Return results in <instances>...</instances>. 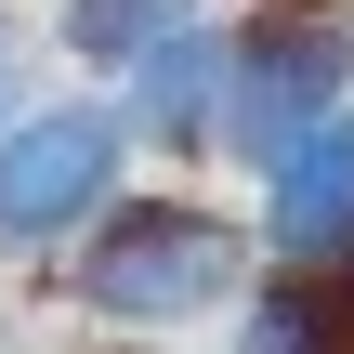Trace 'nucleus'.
I'll return each instance as SVG.
<instances>
[{"mask_svg":"<svg viewBox=\"0 0 354 354\" xmlns=\"http://www.w3.org/2000/svg\"><path fill=\"white\" fill-rule=\"evenodd\" d=\"M250 276H263L250 210H223V197H197V184H131V197L53 263V289L79 302L92 342H184V328H223V315L250 302Z\"/></svg>","mask_w":354,"mask_h":354,"instance_id":"nucleus-1","label":"nucleus"},{"mask_svg":"<svg viewBox=\"0 0 354 354\" xmlns=\"http://www.w3.org/2000/svg\"><path fill=\"white\" fill-rule=\"evenodd\" d=\"M250 236L289 276H342L354 263V105H328L289 158L250 171Z\"/></svg>","mask_w":354,"mask_h":354,"instance_id":"nucleus-4","label":"nucleus"},{"mask_svg":"<svg viewBox=\"0 0 354 354\" xmlns=\"http://www.w3.org/2000/svg\"><path fill=\"white\" fill-rule=\"evenodd\" d=\"M105 92H118V118H131V145H145V158L210 171V131H223V13L171 26V39H158L145 66H118Z\"/></svg>","mask_w":354,"mask_h":354,"instance_id":"nucleus-5","label":"nucleus"},{"mask_svg":"<svg viewBox=\"0 0 354 354\" xmlns=\"http://www.w3.org/2000/svg\"><path fill=\"white\" fill-rule=\"evenodd\" d=\"M328 105H354V0H236L223 13V131H210V171L289 158Z\"/></svg>","mask_w":354,"mask_h":354,"instance_id":"nucleus-2","label":"nucleus"},{"mask_svg":"<svg viewBox=\"0 0 354 354\" xmlns=\"http://www.w3.org/2000/svg\"><path fill=\"white\" fill-rule=\"evenodd\" d=\"M26 105H39V26H26V13L0 0V131H13Z\"/></svg>","mask_w":354,"mask_h":354,"instance_id":"nucleus-8","label":"nucleus"},{"mask_svg":"<svg viewBox=\"0 0 354 354\" xmlns=\"http://www.w3.org/2000/svg\"><path fill=\"white\" fill-rule=\"evenodd\" d=\"M223 354H354V263H342V276H289V263H263L250 302L223 315Z\"/></svg>","mask_w":354,"mask_h":354,"instance_id":"nucleus-6","label":"nucleus"},{"mask_svg":"<svg viewBox=\"0 0 354 354\" xmlns=\"http://www.w3.org/2000/svg\"><path fill=\"white\" fill-rule=\"evenodd\" d=\"M145 145L118 118V92H39L13 131H0V263H66L118 197H131Z\"/></svg>","mask_w":354,"mask_h":354,"instance_id":"nucleus-3","label":"nucleus"},{"mask_svg":"<svg viewBox=\"0 0 354 354\" xmlns=\"http://www.w3.org/2000/svg\"><path fill=\"white\" fill-rule=\"evenodd\" d=\"M223 13H236V0H223Z\"/></svg>","mask_w":354,"mask_h":354,"instance_id":"nucleus-10","label":"nucleus"},{"mask_svg":"<svg viewBox=\"0 0 354 354\" xmlns=\"http://www.w3.org/2000/svg\"><path fill=\"white\" fill-rule=\"evenodd\" d=\"M197 13H223V0H53V53H66L79 79H118V66H145L171 26H197Z\"/></svg>","mask_w":354,"mask_h":354,"instance_id":"nucleus-7","label":"nucleus"},{"mask_svg":"<svg viewBox=\"0 0 354 354\" xmlns=\"http://www.w3.org/2000/svg\"><path fill=\"white\" fill-rule=\"evenodd\" d=\"M92 354H158V342H92Z\"/></svg>","mask_w":354,"mask_h":354,"instance_id":"nucleus-9","label":"nucleus"}]
</instances>
